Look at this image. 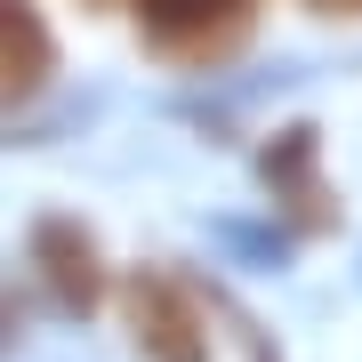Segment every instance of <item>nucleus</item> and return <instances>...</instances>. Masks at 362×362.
Returning a JSON list of instances; mask_svg holds the SVG:
<instances>
[{
  "mask_svg": "<svg viewBox=\"0 0 362 362\" xmlns=\"http://www.w3.org/2000/svg\"><path fill=\"white\" fill-rule=\"evenodd\" d=\"M25 250H33L40 298H49L57 314H73V322H97V314L113 306L121 274H113V258H105V242H97V226H89V218H73V209H40L33 233H25Z\"/></svg>",
  "mask_w": 362,
  "mask_h": 362,
  "instance_id": "7ed1b4c3",
  "label": "nucleus"
},
{
  "mask_svg": "<svg viewBox=\"0 0 362 362\" xmlns=\"http://www.w3.org/2000/svg\"><path fill=\"white\" fill-rule=\"evenodd\" d=\"M49 81H57V33L40 0H0V105L25 113Z\"/></svg>",
  "mask_w": 362,
  "mask_h": 362,
  "instance_id": "39448f33",
  "label": "nucleus"
},
{
  "mask_svg": "<svg viewBox=\"0 0 362 362\" xmlns=\"http://www.w3.org/2000/svg\"><path fill=\"white\" fill-rule=\"evenodd\" d=\"M89 8H121V16H129V0H89Z\"/></svg>",
  "mask_w": 362,
  "mask_h": 362,
  "instance_id": "0eeeda50",
  "label": "nucleus"
},
{
  "mask_svg": "<svg viewBox=\"0 0 362 362\" xmlns=\"http://www.w3.org/2000/svg\"><path fill=\"white\" fill-rule=\"evenodd\" d=\"M209 298L194 274H177V266H129L121 274V290H113V314H121V330H129V346L145 362H218V346H209Z\"/></svg>",
  "mask_w": 362,
  "mask_h": 362,
  "instance_id": "f03ea898",
  "label": "nucleus"
},
{
  "mask_svg": "<svg viewBox=\"0 0 362 362\" xmlns=\"http://www.w3.org/2000/svg\"><path fill=\"white\" fill-rule=\"evenodd\" d=\"M298 8H314V16H330V25H346V16H362V0H298Z\"/></svg>",
  "mask_w": 362,
  "mask_h": 362,
  "instance_id": "423d86ee",
  "label": "nucleus"
},
{
  "mask_svg": "<svg viewBox=\"0 0 362 362\" xmlns=\"http://www.w3.org/2000/svg\"><path fill=\"white\" fill-rule=\"evenodd\" d=\"M258 185H266V202L282 209V226L298 242H330V233L346 226V202H338V185L322 177V129H314V121H282V129L258 145Z\"/></svg>",
  "mask_w": 362,
  "mask_h": 362,
  "instance_id": "20e7f679",
  "label": "nucleus"
},
{
  "mask_svg": "<svg viewBox=\"0 0 362 362\" xmlns=\"http://www.w3.org/2000/svg\"><path fill=\"white\" fill-rule=\"evenodd\" d=\"M129 25L153 65L218 73L233 57H250V40L266 25V0H129Z\"/></svg>",
  "mask_w": 362,
  "mask_h": 362,
  "instance_id": "f257e3e1",
  "label": "nucleus"
}]
</instances>
